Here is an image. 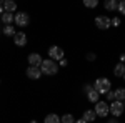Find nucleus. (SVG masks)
Wrapping results in <instances>:
<instances>
[{"label":"nucleus","mask_w":125,"mask_h":123,"mask_svg":"<svg viewBox=\"0 0 125 123\" xmlns=\"http://www.w3.org/2000/svg\"><path fill=\"white\" fill-rule=\"evenodd\" d=\"M40 70H42V75H57L58 65H57V62H55V60L47 58V60H43V62H42Z\"/></svg>","instance_id":"obj_1"},{"label":"nucleus","mask_w":125,"mask_h":123,"mask_svg":"<svg viewBox=\"0 0 125 123\" xmlns=\"http://www.w3.org/2000/svg\"><path fill=\"white\" fill-rule=\"evenodd\" d=\"M110 88H112V83L108 78H97L95 83H94V90H97L100 95H105Z\"/></svg>","instance_id":"obj_2"},{"label":"nucleus","mask_w":125,"mask_h":123,"mask_svg":"<svg viewBox=\"0 0 125 123\" xmlns=\"http://www.w3.org/2000/svg\"><path fill=\"white\" fill-rule=\"evenodd\" d=\"M13 23H15L17 27H27L30 23V17L25 12H17V13L13 15Z\"/></svg>","instance_id":"obj_3"},{"label":"nucleus","mask_w":125,"mask_h":123,"mask_svg":"<svg viewBox=\"0 0 125 123\" xmlns=\"http://www.w3.org/2000/svg\"><path fill=\"white\" fill-rule=\"evenodd\" d=\"M95 115L97 116H100V118H107V115L110 113V110H108V105H107V102H97L95 103Z\"/></svg>","instance_id":"obj_4"},{"label":"nucleus","mask_w":125,"mask_h":123,"mask_svg":"<svg viewBox=\"0 0 125 123\" xmlns=\"http://www.w3.org/2000/svg\"><path fill=\"white\" fill-rule=\"evenodd\" d=\"M108 110H110V113L114 115L115 118H118V116H122V113L125 112L124 108V102H112V103L108 105Z\"/></svg>","instance_id":"obj_5"},{"label":"nucleus","mask_w":125,"mask_h":123,"mask_svg":"<svg viewBox=\"0 0 125 123\" xmlns=\"http://www.w3.org/2000/svg\"><path fill=\"white\" fill-rule=\"evenodd\" d=\"M48 58H52V60H62L63 58V48L57 47V45H52V47L48 48Z\"/></svg>","instance_id":"obj_6"},{"label":"nucleus","mask_w":125,"mask_h":123,"mask_svg":"<svg viewBox=\"0 0 125 123\" xmlns=\"http://www.w3.org/2000/svg\"><path fill=\"white\" fill-rule=\"evenodd\" d=\"M95 25H97V28H100V30H107V28H110L112 22L105 15H98V17H95Z\"/></svg>","instance_id":"obj_7"},{"label":"nucleus","mask_w":125,"mask_h":123,"mask_svg":"<svg viewBox=\"0 0 125 123\" xmlns=\"http://www.w3.org/2000/svg\"><path fill=\"white\" fill-rule=\"evenodd\" d=\"M25 73H27V78L30 80H39L42 76V70H40V66H29Z\"/></svg>","instance_id":"obj_8"},{"label":"nucleus","mask_w":125,"mask_h":123,"mask_svg":"<svg viewBox=\"0 0 125 123\" xmlns=\"http://www.w3.org/2000/svg\"><path fill=\"white\" fill-rule=\"evenodd\" d=\"M13 43H15L17 47H25V45H27V33L17 32V33L13 35Z\"/></svg>","instance_id":"obj_9"},{"label":"nucleus","mask_w":125,"mask_h":123,"mask_svg":"<svg viewBox=\"0 0 125 123\" xmlns=\"http://www.w3.org/2000/svg\"><path fill=\"white\" fill-rule=\"evenodd\" d=\"M27 62L30 63V66H40L42 62H43V58H42L40 53H30L29 58H27Z\"/></svg>","instance_id":"obj_10"},{"label":"nucleus","mask_w":125,"mask_h":123,"mask_svg":"<svg viewBox=\"0 0 125 123\" xmlns=\"http://www.w3.org/2000/svg\"><path fill=\"white\" fill-rule=\"evenodd\" d=\"M2 7H3V12H10V13H13V12L17 10V3H15L13 0H5V2L2 3Z\"/></svg>","instance_id":"obj_11"},{"label":"nucleus","mask_w":125,"mask_h":123,"mask_svg":"<svg viewBox=\"0 0 125 123\" xmlns=\"http://www.w3.org/2000/svg\"><path fill=\"white\" fill-rule=\"evenodd\" d=\"M82 118H83L87 123H94V122H95V118H97V115H95L94 110H85L83 115H82Z\"/></svg>","instance_id":"obj_12"},{"label":"nucleus","mask_w":125,"mask_h":123,"mask_svg":"<svg viewBox=\"0 0 125 123\" xmlns=\"http://www.w3.org/2000/svg\"><path fill=\"white\" fill-rule=\"evenodd\" d=\"M104 7H105L107 12H115L117 7H118V2L117 0H105L104 2Z\"/></svg>","instance_id":"obj_13"},{"label":"nucleus","mask_w":125,"mask_h":123,"mask_svg":"<svg viewBox=\"0 0 125 123\" xmlns=\"http://www.w3.org/2000/svg\"><path fill=\"white\" fill-rule=\"evenodd\" d=\"M0 19H2V22H3L5 25H12V23H13V13H10V12H3V13L0 15Z\"/></svg>","instance_id":"obj_14"},{"label":"nucleus","mask_w":125,"mask_h":123,"mask_svg":"<svg viewBox=\"0 0 125 123\" xmlns=\"http://www.w3.org/2000/svg\"><path fill=\"white\" fill-rule=\"evenodd\" d=\"M87 98H88V102H92V103H97L98 100H100V93L97 92V90H90L88 93H87Z\"/></svg>","instance_id":"obj_15"},{"label":"nucleus","mask_w":125,"mask_h":123,"mask_svg":"<svg viewBox=\"0 0 125 123\" xmlns=\"http://www.w3.org/2000/svg\"><path fill=\"white\" fill-rule=\"evenodd\" d=\"M114 75L118 76V78L125 75V65L124 63H117V65L114 66Z\"/></svg>","instance_id":"obj_16"},{"label":"nucleus","mask_w":125,"mask_h":123,"mask_svg":"<svg viewBox=\"0 0 125 123\" xmlns=\"http://www.w3.org/2000/svg\"><path fill=\"white\" fill-rule=\"evenodd\" d=\"M2 33H3L5 37H13L17 32H15V28H13L12 25H5V27L2 28Z\"/></svg>","instance_id":"obj_17"},{"label":"nucleus","mask_w":125,"mask_h":123,"mask_svg":"<svg viewBox=\"0 0 125 123\" xmlns=\"http://www.w3.org/2000/svg\"><path fill=\"white\" fill-rule=\"evenodd\" d=\"M43 123H60V116L55 113H50L45 116V120H43Z\"/></svg>","instance_id":"obj_18"},{"label":"nucleus","mask_w":125,"mask_h":123,"mask_svg":"<svg viewBox=\"0 0 125 123\" xmlns=\"http://www.w3.org/2000/svg\"><path fill=\"white\" fill-rule=\"evenodd\" d=\"M114 93H115V100L117 102H124L125 100V88H117Z\"/></svg>","instance_id":"obj_19"},{"label":"nucleus","mask_w":125,"mask_h":123,"mask_svg":"<svg viewBox=\"0 0 125 123\" xmlns=\"http://www.w3.org/2000/svg\"><path fill=\"white\" fill-rule=\"evenodd\" d=\"M60 123H75V118H73V115L65 113L60 116Z\"/></svg>","instance_id":"obj_20"},{"label":"nucleus","mask_w":125,"mask_h":123,"mask_svg":"<svg viewBox=\"0 0 125 123\" xmlns=\"http://www.w3.org/2000/svg\"><path fill=\"white\" fill-rule=\"evenodd\" d=\"M82 2H83V5L87 9H95L98 5V0H82Z\"/></svg>","instance_id":"obj_21"},{"label":"nucleus","mask_w":125,"mask_h":123,"mask_svg":"<svg viewBox=\"0 0 125 123\" xmlns=\"http://www.w3.org/2000/svg\"><path fill=\"white\" fill-rule=\"evenodd\" d=\"M117 10L122 13V15H125V0H122V2H118V7H117Z\"/></svg>","instance_id":"obj_22"},{"label":"nucleus","mask_w":125,"mask_h":123,"mask_svg":"<svg viewBox=\"0 0 125 123\" xmlns=\"http://www.w3.org/2000/svg\"><path fill=\"white\" fill-rule=\"evenodd\" d=\"M105 95H107V100H108V102H115V93H114L112 90H108Z\"/></svg>","instance_id":"obj_23"},{"label":"nucleus","mask_w":125,"mask_h":123,"mask_svg":"<svg viewBox=\"0 0 125 123\" xmlns=\"http://www.w3.org/2000/svg\"><path fill=\"white\" fill-rule=\"evenodd\" d=\"M92 88H94V86L90 85V83H85V85H83V88H82V92H83V93H88V92H90V90H92Z\"/></svg>","instance_id":"obj_24"},{"label":"nucleus","mask_w":125,"mask_h":123,"mask_svg":"<svg viewBox=\"0 0 125 123\" xmlns=\"http://www.w3.org/2000/svg\"><path fill=\"white\" fill-rule=\"evenodd\" d=\"M110 22H112V25H114V27H118V25H120V19H118V17L110 19Z\"/></svg>","instance_id":"obj_25"},{"label":"nucleus","mask_w":125,"mask_h":123,"mask_svg":"<svg viewBox=\"0 0 125 123\" xmlns=\"http://www.w3.org/2000/svg\"><path fill=\"white\" fill-rule=\"evenodd\" d=\"M95 58H97L95 53H88V55H87V60H88V62H94Z\"/></svg>","instance_id":"obj_26"},{"label":"nucleus","mask_w":125,"mask_h":123,"mask_svg":"<svg viewBox=\"0 0 125 123\" xmlns=\"http://www.w3.org/2000/svg\"><path fill=\"white\" fill-rule=\"evenodd\" d=\"M58 62H60V66H67V65H68L67 58H62V60H58Z\"/></svg>","instance_id":"obj_27"},{"label":"nucleus","mask_w":125,"mask_h":123,"mask_svg":"<svg viewBox=\"0 0 125 123\" xmlns=\"http://www.w3.org/2000/svg\"><path fill=\"white\" fill-rule=\"evenodd\" d=\"M107 123H118V122H117V118H115V116H114L112 120H108V122H107Z\"/></svg>","instance_id":"obj_28"},{"label":"nucleus","mask_w":125,"mask_h":123,"mask_svg":"<svg viewBox=\"0 0 125 123\" xmlns=\"http://www.w3.org/2000/svg\"><path fill=\"white\" fill-rule=\"evenodd\" d=\"M75 123H87V122L83 120V118H80V120H75Z\"/></svg>","instance_id":"obj_29"},{"label":"nucleus","mask_w":125,"mask_h":123,"mask_svg":"<svg viewBox=\"0 0 125 123\" xmlns=\"http://www.w3.org/2000/svg\"><path fill=\"white\" fill-rule=\"evenodd\" d=\"M120 60H122V62H125V53H122V55H120Z\"/></svg>","instance_id":"obj_30"},{"label":"nucleus","mask_w":125,"mask_h":123,"mask_svg":"<svg viewBox=\"0 0 125 123\" xmlns=\"http://www.w3.org/2000/svg\"><path fill=\"white\" fill-rule=\"evenodd\" d=\"M2 13H3V7L0 5V15H2Z\"/></svg>","instance_id":"obj_31"},{"label":"nucleus","mask_w":125,"mask_h":123,"mask_svg":"<svg viewBox=\"0 0 125 123\" xmlns=\"http://www.w3.org/2000/svg\"><path fill=\"white\" fill-rule=\"evenodd\" d=\"M3 2H5V0H0V5H2V3H3Z\"/></svg>","instance_id":"obj_32"},{"label":"nucleus","mask_w":125,"mask_h":123,"mask_svg":"<svg viewBox=\"0 0 125 123\" xmlns=\"http://www.w3.org/2000/svg\"><path fill=\"white\" fill-rule=\"evenodd\" d=\"M30 123H37V122H35V120H33V122H30Z\"/></svg>","instance_id":"obj_33"},{"label":"nucleus","mask_w":125,"mask_h":123,"mask_svg":"<svg viewBox=\"0 0 125 123\" xmlns=\"http://www.w3.org/2000/svg\"><path fill=\"white\" fill-rule=\"evenodd\" d=\"M124 108H125V100H124Z\"/></svg>","instance_id":"obj_34"},{"label":"nucleus","mask_w":125,"mask_h":123,"mask_svg":"<svg viewBox=\"0 0 125 123\" xmlns=\"http://www.w3.org/2000/svg\"><path fill=\"white\" fill-rule=\"evenodd\" d=\"M122 78H124V80H125V75H124V76H122Z\"/></svg>","instance_id":"obj_35"},{"label":"nucleus","mask_w":125,"mask_h":123,"mask_svg":"<svg viewBox=\"0 0 125 123\" xmlns=\"http://www.w3.org/2000/svg\"><path fill=\"white\" fill-rule=\"evenodd\" d=\"M117 2H122V0H117Z\"/></svg>","instance_id":"obj_36"},{"label":"nucleus","mask_w":125,"mask_h":123,"mask_svg":"<svg viewBox=\"0 0 125 123\" xmlns=\"http://www.w3.org/2000/svg\"><path fill=\"white\" fill-rule=\"evenodd\" d=\"M0 33H2V28H0Z\"/></svg>","instance_id":"obj_37"},{"label":"nucleus","mask_w":125,"mask_h":123,"mask_svg":"<svg viewBox=\"0 0 125 123\" xmlns=\"http://www.w3.org/2000/svg\"><path fill=\"white\" fill-rule=\"evenodd\" d=\"M13 2H17V0H13Z\"/></svg>","instance_id":"obj_38"},{"label":"nucleus","mask_w":125,"mask_h":123,"mask_svg":"<svg viewBox=\"0 0 125 123\" xmlns=\"http://www.w3.org/2000/svg\"><path fill=\"white\" fill-rule=\"evenodd\" d=\"M124 65H125V63H124Z\"/></svg>","instance_id":"obj_39"}]
</instances>
